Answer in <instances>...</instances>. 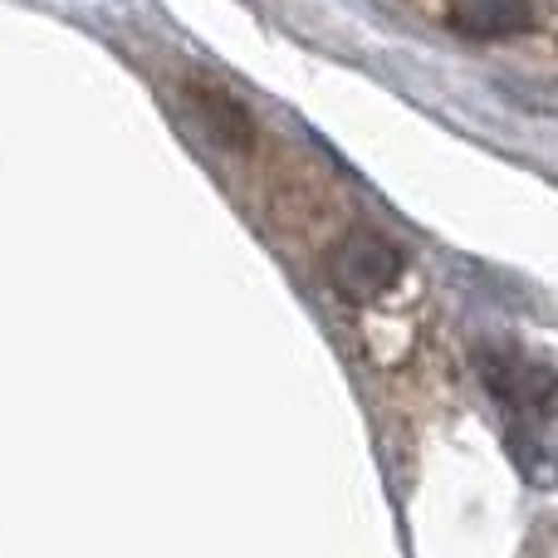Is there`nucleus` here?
<instances>
[{
	"instance_id": "f03ea898",
	"label": "nucleus",
	"mask_w": 558,
	"mask_h": 558,
	"mask_svg": "<svg viewBox=\"0 0 558 558\" xmlns=\"http://www.w3.org/2000/svg\"><path fill=\"white\" fill-rule=\"evenodd\" d=\"M177 94H182V108L196 118V123H202V133L211 137L216 147L245 153V147L255 143V123H251V113H245V104H241L235 94H226L216 78H206V74H182Z\"/></svg>"
},
{
	"instance_id": "f257e3e1",
	"label": "nucleus",
	"mask_w": 558,
	"mask_h": 558,
	"mask_svg": "<svg viewBox=\"0 0 558 558\" xmlns=\"http://www.w3.org/2000/svg\"><path fill=\"white\" fill-rule=\"evenodd\" d=\"M397 275H402V255H397V245H387L383 235H373V231H353L328 255V279H333V289L348 294L353 304L392 289Z\"/></svg>"
},
{
	"instance_id": "7ed1b4c3",
	"label": "nucleus",
	"mask_w": 558,
	"mask_h": 558,
	"mask_svg": "<svg viewBox=\"0 0 558 558\" xmlns=\"http://www.w3.org/2000/svg\"><path fill=\"white\" fill-rule=\"evenodd\" d=\"M451 10L461 29H475V35H505L530 20V0H451Z\"/></svg>"
}]
</instances>
